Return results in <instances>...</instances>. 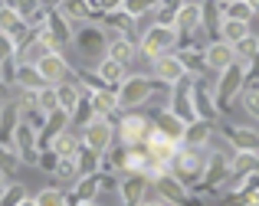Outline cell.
I'll return each mask as SVG.
<instances>
[{"label": "cell", "instance_id": "1", "mask_svg": "<svg viewBox=\"0 0 259 206\" xmlns=\"http://www.w3.org/2000/svg\"><path fill=\"white\" fill-rule=\"evenodd\" d=\"M72 49L79 53V59H82V66L95 69L105 59V49H108V33L102 23H79L72 26Z\"/></svg>", "mask_w": 259, "mask_h": 206}, {"label": "cell", "instance_id": "2", "mask_svg": "<svg viewBox=\"0 0 259 206\" xmlns=\"http://www.w3.org/2000/svg\"><path fill=\"white\" fill-rule=\"evenodd\" d=\"M151 85H154L151 75H145V72H125V79L115 85L118 112H138L141 105H148V98H151Z\"/></svg>", "mask_w": 259, "mask_h": 206}, {"label": "cell", "instance_id": "3", "mask_svg": "<svg viewBox=\"0 0 259 206\" xmlns=\"http://www.w3.org/2000/svg\"><path fill=\"white\" fill-rule=\"evenodd\" d=\"M207 164V147H190V144H177V154L167 164V174H174L184 187H194L203 174Z\"/></svg>", "mask_w": 259, "mask_h": 206}, {"label": "cell", "instance_id": "4", "mask_svg": "<svg viewBox=\"0 0 259 206\" xmlns=\"http://www.w3.org/2000/svg\"><path fill=\"white\" fill-rule=\"evenodd\" d=\"M138 56L145 59H158V56H167V53H174L177 46V30L174 26H164V23H151L145 26V30L138 33Z\"/></svg>", "mask_w": 259, "mask_h": 206}, {"label": "cell", "instance_id": "5", "mask_svg": "<svg viewBox=\"0 0 259 206\" xmlns=\"http://www.w3.org/2000/svg\"><path fill=\"white\" fill-rule=\"evenodd\" d=\"M243 85H246V79H243V63H233V66L223 69V72H217V82H213V101H217V108H220V115L230 112V105L240 98Z\"/></svg>", "mask_w": 259, "mask_h": 206}, {"label": "cell", "instance_id": "6", "mask_svg": "<svg viewBox=\"0 0 259 206\" xmlns=\"http://www.w3.org/2000/svg\"><path fill=\"white\" fill-rule=\"evenodd\" d=\"M148 128H151L148 115H141V112H121V118L115 121V141H118L121 147H138V144H145Z\"/></svg>", "mask_w": 259, "mask_h": 206}, {"label": "cell", "instance_id": "7", "mask_svg": "<svg viewBox=\"0 0 259 206\" xmlns=\"http://www.w3.org/2000/svg\"><path fill=\"white\" fill-rule=\"evenodd\" d=\"M167 108L177 115L181 121H194V79L190 75H181V79L171 85V95H167Z\"/></svg>", "mask_w": 259, "mask_h": 206}, {"label": "cell", "instance_id": "8", "mask_svg": "<svg viewBox=\"0 0 259 206\" xmlns=\"http://www.w3.org/2000/svg\"><path fill=\"white\" fill-rule=\"evenodd\" d=\"M79 141H82L89 150L102 154L105 147H112V144H115V125L108 118H92L85 128H79Z\"/></svg>", "mask_w": 259, "mask_h": 206}, {"label": "cell", "instance_id": "9", "mask_svg": "<svg viewBox=\"0 0 259 206\" xmlns=\"http://www.w3.org/2000/svg\"><path fill=\"white\" fill-rule=\"evenodd\" d=\"M43 33L50 36V43H53V49H56V53H66V49H69V43H72V26H69V20H66L56 7H50V10H46Z\"/></svg>", "mask_w": 259, "mask_h": 206}, {"label": "cell", "instance_id": "10", "mask_svg": "<svg viewBox=\"0 0 259 206\" xmlns=\"http://www.w3.org/2000/svg\"><path fill=\"white\" fill-rule=\"evenodd\" d=\"M13 154H17L20 164H26V167H36V157H39V141H36V131H33L26 121H20L17 131H13Z\"/></svg>", "mask_w": 259, "mask_h": 206}, {"label": "cell", "instance_id": "11", "mask_svg": "<svg viewBox=\"0 0 259 206\" xmlns=\"http://www.w3.org/2000/svg\"><path fill=\"white\" fill-rule=\"evenodd\" d=\"M148 190H151V183L141 174H118V187H115L118 206H138L148 196Z\"/></svg>", "mask_w": 259, "mask_h": 206}, {"label": "cell", "instance_id": "12", "mask_svg": "<svg viewBox=\"0 0 259 206\" xmlns=\"http://www.w3.org/2000/svg\"><path fill=\"white\" fill-rule=\"evenodd\" d=\"M194 115L203 121H217L220 118V108L213 101V82H207L203 75L194 79Z\"/></svg>", "mask_w": 259, "mask_h": 206}, {"label": "cell", "instance_id": "13", "mask_svg": "<svg viewBox=\"0 0 259 206\" xmlns=\"http://www.w3.org/2000/svg\"><path fill=\"white\" fill-rule=\"evenodd\" d=\"M220 134L230 144V150H259V128L256 125H223Z\"/></svg>", "mask_w": 259, "mask_h": 206}, {"label": "cell", "instance_id": "14", "mask_svg": "<svg viewBox=\"0 0 259 206\" xmlns=\"http://www.w3.org/2000/svg\"><path fill=\"white\" fill-rule=\"evenodd\" d=\"M36 72L43 75L46 85H59V82L69 79L72 66H69V59H66V53H46V56L36 63Z\"/></svg>", "mask_w": 259, "mask_h": 206}, {"label": "cell", "instance_id": "15", "mask_svg": "<svg viewBox=\"0 0 259 206\" xmlns=\"http://www.w3.org/2000/svg\"><path fill=\"white\" fill-rule=\"evenodd\" d=\"M151 190H154V196H161L167 206H184V200H187V193H190V187H184L174 174H161L158 180H151Z\"/></svg>", "mask_w": 259, "mask_h": 206}, {"label": "cell", "instance_id": "16", "mask_svg": "<svg viewBox=\"0 0 259 206\" xmlns=\"http://www.w3.org/2000/svg\"><path fill=\"white\" fill-rule=\"evenodd\" d=\"M233 63H236L233 46L223 43V39H207V46H203V66H207V72H223Z\"/></svg>", "mask_w": 259, "mask_h": 206}, {"label": "cell", "instance_id": "17", "mask_svg": "<svg viewBox=\"0 0 259 206\" xmlns=\"http://www.w3.org/2000/svg\"><path fill=\"white\" fill-rule=\"evenodd\" d=\"M99 23L105 26V33H108V36H132V39H138V36H135V30H138V20H135L132 13H125L121 7H118V10L102 13V17H99Z\"/></svg>", "mask_w": 259, "mask_h": 206}, {"label": "cell", "instance_id": "18", "mask_svg": "<svg viewBox=\"0 0 259 206\" xmlns=\"http://www.w3.org/2000/svg\"><path fill=\"white\" fill-rule=\"evenodd\" d=\"M151 125L158 128L167 141H174V144L184 141V128H187V121H181L171 108H154V112H151Z\"/></svg>", "mask_w": 259, "mask_h": 206}, {"label": "cell", "instance_id": "19", "mask_svg": "<svg viewBox=\"0 0 259 206\" xmlns=\"http://www.w3.org/2000/svg\"><path fill=\"white\" fill-rule=\"evenodd\" d=\"M108 59H115L118 66L132 69L138 63V43H135L132 36H108V49H105Z\"/></svg>", "mask_w": 259, "mask_h": 206}, {"label": "cell", "instance_id": "20", "mask_svg": "<svg viewBox=\"0 0 259 206\" xmlns=\"http://www.w3.org/2000/svg\"><path fill=\"white\" fill-rule=\"evenodd\" d=\"M213 131H217V121L194 118V121H187V128H184V141L181 144H190V147H210V144H213Z\"/></svg>", "mask_w": 259, "mask_h": 206}, {"label": "cell", "instance_id": "21", "mask_svg": "<svg viewBox=\"0 0 259 206\" xmlns=\"http://www.w3.org/2000/svg\"><path fill=\"white\" fill-rule=\"evenodd\" d=\"M56 10L69 20V26L95 23V10L89 7V0H56Z\"/></svg>", "mask_w": 259, "mask_h": 206}, {"label": "cell", "instance_id": "22", "mask_svg": "<svg viewBox=\"0 0 259 206\" xmlns=\"http://www.w3.org/2000/svg\"><path fill=\"white\" fill-rule=\"evenodd\" d=\"M151 75L158 82H164V85H174L181 75H187L184 72V66L177 63V56L174 53H167V56H158V59H151Z\"/></svg>", "mask_w": 259, "mask_h": 206}, {"label": "cell", "instance_id": "23", "mask_svg": "<svg viewBox=\"0 0 259 206\" xmlns=\"http://www.w3.org/2000/svg\"><path fill=\"white\" fill-rule=\"evenodd\" d=\"M220 23H223V13H220V0H200V30L207 39L220 36Z\"/></svg>", "mask_w": 259, "mask_h": 206}, {"label": "cell", "instance_id": "24", "mask_svg": "<svg viewBox=\"0 0 259 206\" xmlns=\"http://www.w3.org/2000/svg\"><path fill=\"white\" fill-rule=\"evenodd\" d=\"M171 26L177 33H197L200 30V0H184Z\"/></svg>", "mask_w": 259, "mask_h": 206}, {"label": "cell", "instance_id": "25", "mask_svg": "<svg viewBox=\"0 0 259 206\" xmlns=\"http://www.w3.org/2000/svg\"><path fill=\"white\" fill-rule=\"evenodd\" d=\"M46 82L43 75L36 72V66H26V63H17V75H13V92H39Z\"/></svg>", "mask_w": 259, "mask_h": 206}, {"label": "cell", "instance_id": "26", "mask_svg": "<svg viewBox=\"0 0 259 206\" xmlns=\"http://www.w3.org/2000/svg\"><path fill=\"white\" fill-rule=\"evenodd\" d=\"M17 125H20V108H17V101L10 98V101H4V105H0V144H7V147H10Z\"/></svg>", "mask_w": 259, "mask_h": 206}, {"label": "cell", "instance_id": "27", "mask_svg": "<svg viewBox=\"0 0 259 206\" xmlns=\"http://www.w3.org/2000/svg\"><path fill=\"white\" fill-rule=\"evenodd\" d=\"M259 170V150H230V177H246Z\"/></svg>", "mask_w": 259, "mask_h": 206}, {"label": "cell", "instance_id": "28", "mask_svg": "<svg viewBox=\"0 0 259 206\" xmlns=\"http://www.w3.org/2000/svg\"><path fill=\"white\" fill-rule=\"evenodd\" d=\"M79 144H82V141H79V131H76V128L69 125V128H66V131H59L56 137H53V141L46 144V147H53V150H56L59 157H76Z\"/></svg>", "mask_w": 259, "mask_h": 206}, {"label": "cell", "instance_id": "29", "mask_svg": "<svg viewBox=\"0 0 259 206\" xmlns=\"http://www.w3.org/2000/svg\"><path fill=\"white\" fill-rule=\"evenodd\" d=\"M53 88H56V105H59V112L72 115V108H76V101H79V95H82V88H79L72 79L59 82V85H53Z\"/></svg>", "mask_w": 259, "mask_h": 206}, {"label": "cell", "instance_id": "30", "mask_svg": "<svg viewBox=\"0 0 259 206\" xmlns=\"http://www.w3.org/2000/svg\"><path fill=\"white\" fill-rule=\"evenodd\" d=\"M249 33H253V23H246V20H223L217 39H223V43L233 46V43H240V39H246Z\"/></svg>", "mask_w": 259, "mask_h": 206}, {"label": "cell", "instance_id": "31", "mask_svg": "<svg viewBox=\"0 0 259 206\" xmlns=\"http://www.w3.org/2000/svg\"><path fill=\"white\" fill-rule=\"evenodd\" d=\"M174 56H177V63L184 66V72H187L190 79L207 72V66H203V49H174Z\"/></svg>", "mask_w": 259, "mask_h": 206}, {"label": "cell", "instance_id": "32", "mask_svg": "<svg viewBox=\"0 0 259 206\" xmlns=\"http://www.w3.org/2000/svg\"><path fill=\"white\" fill-rule=\"evenodd\" d=\"M95 72H99V79H102V82H105V88H112V92H115V85L125 79L128 69H125V66H118L115 59H108V56H105L99 66H95Z\"/></svg>", "mask_w": 259, "mask_h": 206}, {"label": "cell", "instance_id": "33", "mask_svg": "<svg viewBox=\"0 0 259 206\" xmlns=\"http://www.w3.org/2000/svg\"><path fill=\"white\" fill-rule=\"evenodd\" d=\"M145 164H148V154L141 144L138 147H125V154H121V174H141Z\"/></svg>", "mask_w": 259, "mask_h": 206}, {"label": "cell", "instance_id": "34", "mask_svg": "<svg viewBox=\"0 0 259 206\" xmlns=\"http://www.w3.org/2000/svg\"><path fill=\"white\" fill-rule=\"evenodd\" d=\"M220 13H223V20H246V23L256 20L246 0H220Z\"/></svg>", "mask_w": 259, "mask_h": 206}, {"label": "cell", "instance_id": "35", "mask_svg": "<svg viewBox=\"0 0 259 206\" xmlns=\"http://www.w3.org/2000/svg\"><path fill=\"white\" fill-rule=\"evenodd\" d=\"M76 170H79V177H85V174H95L99 170V154L95 150H89L85 144H79V150H76Z\"/></svg>", "mask_w": 259, "mask_h": 206}, {"label": "cell", "instance_id": "36", "mask_svg": "<svg viewBox=\"0 0 259 206\" xmlns=\"http://www.w3.org/2000/svg\"><path fill=\"white\" fill-rule=\"evenodd\" d=\"M220 203L223 206H259V193H246V190H223Z\"/></svg>", "mask_w": 259, "mask_h": 206}, {"label": "cell", "instance_id": "37", "mask_svg": "<svg viewBox=\"0 0 259 206\" xmlns=\"http://www.w3.org/2000/svg\"><path fill=\"white\" fill-rule=\"evenodd\" d=\"M181 4L184 0H158V7H154V23H164V26H171L174 23V17H177V10H181Z\"/></svg>", "mask_w": 259, "mask_h": 206}, {"label": "cell", "instance_id": "38", "mask_svg": "<svg viewBox=\"0 0 259 206\" xmlns=\"http://www.w3.org/2000/svg\"><path fill=\"white\" fill-rule=\"evenodd\" d=\"M53 177H56L59 183H66V187H72V183L79 180L76 161H72V157H59V164H56V170H53Z\"/></svg>", "mask_w": 259, "mask_h": 206}, {"label": "cell", "instance_id": "39", "mask_svg": "<svg viewBox=\"0 0 259 206\" xmlns=\"http://www.w3.org/2000/svg\"><path fill=\"white\" fill-rule=\"evenodd\" d=\"M33 200H36V206H69L66 203V190L63 187H43Z\"/></svg>", "mask_w": 259, "mask_h": 206}, {"label": "cell", "instance_id": "40", "mask_svg": "<svg viewBox=\"0 0 259 206\" xmlns=\"http://www.w3.org/2000/svg\"><path fill=\"white\" fill-rule=\"evenodd\" d=\"M20 170V161L17 154H13V147H7V144H0V177H7V180H13Z\"/></svg>", "mask_w": 259, "mask_h": 206}, {"label": "cell", "instance_id": "41", "mask_svg": "<svg viewBox=\"0 0 259 206\" xmlns=\"http://www.w3.org/2000/svg\"><path fill=\"white\" fill-rule=\"evenodd\" d=\"M240 101H243V112H246L249 118L256 121V128H259V85L243 88V92H240Z\"/></svg>", "mask_w": 259, "mask_h": 206}, {"label": "cell", "instance_id": "42", "mask_svg": "<svg viewBox=\"0 0 259 206\" xmlns=\"http://www.w3.org/2000/svg\"><path fill=\"white\" fill-rule=\"evenodd\" d=\"M154 7H158V0H121V10L132 13L135 20L148 17V13H154Z\"/></svg>", "mask_w": 259, "mask_h": 206}, {"label": "cell", "instance_id": "43", "mask_svg": "<svg viewBox=\"0 0 259 206\" xmlns=\"http://www.w3.org/2000/svg\"><path fill=\"white\" fill-rule=\"evenodd\" d=\"M33 101H36V108L43 115H50V112H56V108H59L56 105V88H53V85H43L36 95H33Z\"/></svg>", "mask_w": 259, "mask_h": 206}, {"label": "cell", "instance_id": "44", "mask_svg": "<svg viewBox=\"0 0 259 206\" xmlns=\"http://www.w3.org/2000/svg\"><path fill=\"white\" fill-rule=\"evenodd\" d=\"M259 53V39L249 33L246 39H240V43H233V56H236V63H246L249 56H256Z\"/></svg>", "mask_w": 259, "mask_h": 206}, {"label": "cell", "instance_id": "45", "mask_svg": "<svg viewBox=\"0 0 259 206\" xmlns=\"http://www.w3.org/2000/svg\"><path fill=\"white\" fill-rule=\"evenodd\" d=\"M23 196H26V187H23V183H17V180H10L4 187V193H0V206H17Z\"/></svg>", "mask_w": 259, "mask_h": 206}, {"label": "cell", "instance_id": "46", "mask_svg": "<svg viewBox=\"0 0 259 206\" xmlns=\"http://www.w3.org/2000/svg\"><path fill=\"white\" fill-rule=\"evenodd\" d=\"M56 164H59V154L53 147H39V157H36V167L43 170V174H50L53 177V170H56Z\"/></svg>", "mask_w": 259, "mask_h": 206}, {"label": "cell", "instance_id": "47", "mask_svg": "<svg viewBox=\"0 0 259 206\" xmlns=\"http://www.w3.org/2000/svg\"><path fill=\"white\" fill-rule=\"evenodd\" d=\"M243 79H246V85H243V88L259 85V53H256V56H249L246 63H243Z\"/></svg>", "mask_w": 259, "mask_h": 206}, {"label": "cell", "instance_id": "48", "mask_svg": "<svg viewBox=\"0 0 259 206\" xmlns=\"http://www.w3.org/2000/svg\"><path fill=\"white\" fill-rule=\"evenodd\" d=\"M10 59H17V39L0 33V63H10Z\"/></svg>", "mask_w": 259, "mask_h": 206}, {"label": "cell", "instance_id": "49", "mask_svg": "<svg viewBox=\"0 0 259 206\" xmlns=\"http://www.w3.org/2000/svg\"><path fill=\"white\" fill-rule=\"evenodd\" d=\"M10 7H13V10H17L20 13V17H30V13L33 10H39V7H43V4H39V0H10Z\"/></svg>", "mask_w": 259, "mask_h": 206}, {"label": "cell", "instance_id": "50", "mask_svg": "<svg viewBox=\"0 0 259 206\" xmlns=\"http://www.w3.org/2000/svg\"><path fill=\"white\" fill-rule=\"evenodd\" d=\"M138 206H167V203L161 200V196H154V190H148V196H145V200H141Z\"/></svg>", "mask_w": 259, "mask_h": 206}, {"label": "cell", "instance_id": "51", "mask_svg": "<svg viewBox=\"0 0 259 206\" xmlns=\"http://www.w3.org/2000/svg\"><path fill=\"white\" fill-rule=\"evenodd\" d=\"M10 98H13V85L0 82V105H4V101H10Z\"/></svg>", "mask_w": 259, "mask_h": 206}, {"label": "cell", "instance_id": "52", "mask_svg": "<svg viewBox=\"0 0 259 206\" xmlns=\"http://www.w3.org/2000/svg\"><path fill=\"white\" fill-rule=\"evenodd\" d=\"M249 4V10H253V17H259V0H246Z\"/></svg>", "mask_w": 259, "mask_h": 206}, {"label": "cell", "instance_id": "53", "mask_svg": "<svg viewBox=\"0 0 259 206\" xmlns=\"http://www.w3.org/2000/svg\"><path fill=\"white\" fill-rule=\"evenodd\" d=\"M17 206H36V200H33V196H23V200H20Z\"/></svg>", "mask_w": 259, "mask_h": 206}, {"label": "cell", "instance_id": "54", "mask_svg": "<svg viewBox=\"0 0 259 206\" xmlns=\"http://www.w3.org/2000/svg\"><path fill=\"white\" fill-rule=\"evenodd\" d=\"M7 183H10V180H7V177H0V193H4V187H7Z\"/></svg>", "mask_w": 259, "mask_h": 206}, {"label": "cell", "instance_id": "55", "mask_svg": "<svg viewBox=\"0 0 259 206\" xmlns=\"http://www.w3.org/2000/svg\"><path fill=\"white\" fill-rule=\"evenodd\" d=\"M76 206H99V200H95V203H76Z\"/></svg>", "mask_w": 259, "mask_h": 206}]
</instances>
